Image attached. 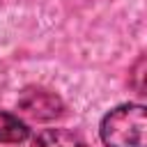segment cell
Instances as JSON below:
<instances>
[{
	"mask_svg": "<svg viewBox=\"0 0 147 147\" xmlns=\"http://www.w3.org/2000/svg\"><path fill=\"white\" fill-rule=\"evenodd\" d=\"M32 147H87V145L78 133L69 129H44L32 140Z\"/></svg>",
	"mask_w": 147,
	"mask_h": 147,
	"instance_id": "3",
	"label": "cell"
},
{
	"mask_svg": "<svg viewBox=\"0 0 147 147\" xmlns=\"http://www.w3.org/2000/svg\"><path fill=\"white\" fill-rule=\"evenodd\" d=\"M18 108L34 119H53L64 113L62 99L48 90H25L18 99Z\"/></svg>",
	"mask_w": 147,
	"mask_h": 147,
	"instance_id": "2",
	"label": "cell"
},
{
	"mask_svg": "<svg viewBox=\"0 0 147 147\" xmlns=\"http://www.w3.org/2000/svg\"><path fill=\"white\" fill-rule=\"evenodd\" d=\"M99 136L106 147H147V113L142 103H124L103 115Z\"/></svg>",
	"mask_w": 147,
	"mask_h": 147,
	"instance_id": "1",
	"label": "cell"
},
{
	"mask_svg": "<svg viewBox=\"0 0 147 147\" xmlns=\"http://www.w3.org/2000/svg\"><path fill=\"white\" fill-rule=\"evenodd\" d=\"M30 138V129L23 119L11 113L0 110V142L2 145H18Z\"/></svg>",
	"mask_w": 147,
	"mask_h": 147,
	"instance_id": "4",
	"label": "cell"
}]
</instances>
